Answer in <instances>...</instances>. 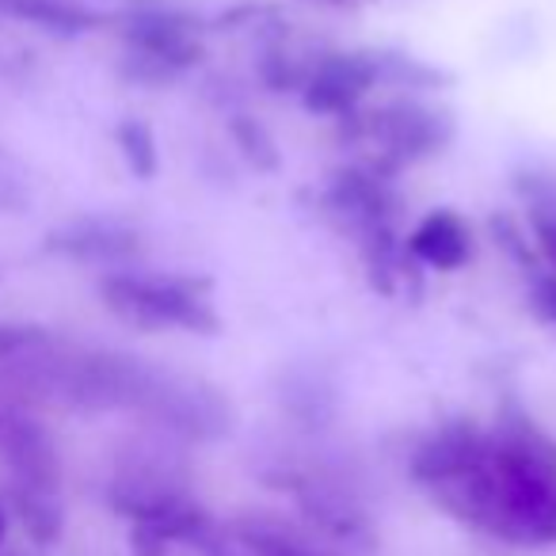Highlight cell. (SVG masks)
I'll return each mask as SVG.
<instances>
[{
	"label": "cell",
	"mask_w": 556,
	"mask_h": 556,
	"mask_svg": "<svg viewBox=\"0 0 556 556\" xmlns=\"http://www.w3.org/2000/svg\"><path fill=\"white\" fill-rule=\"evenodd\" d=\"M408 472L446 515L522 548L556 545V439L518 404L492 427L450 419L412 450Z\"/></svg>",
	"instance_id": "cell-1"
},
{
	"label": "cell",
	"mask_w": 556,
	"mask_h": 556,
	"mask_svg": "<svg viewBox=\"0 0 556 556\" xmlns=\"http://www.w3.org/2000/svg\"><path fill=\"white\" fill-rule=\"evenodd\" d=\"M100 294L118 320H126L134 328H146V332L179 328V332L214 336L222 328L206 290L194 278L115 270V275H108L100 282Z\"/></svg>",
	"instance_id": "cell-2"
},
{
	"label": "cell",
	"mask_w": 556,
	"mask_h": 556,
	"mask_svg": "<svg viewBox=\"0 0 556 556\" xmlns=\"http://www.w3.org/2000/svg\"><path fill=\"white\" fill-rule=\"evenodd\" d=\"M355 138H363L381 161H424V156L439 153L450 141L454 126L442 111L424 108L419 100H393L381 103L370 115H348Z\"/></svg>",
	"instance_id": "cell-3"
},
{
	"label": "cell",
	"mask_w": 556,
	"mask_h": 556,
	"mask_svg": "<svg viewBox=\"0 0 556 556\" xmlns=\"http://www.w3.org/2000/svg\"><path fill=\"white\" fill-rule=\"evenodd\" d=\"M123 35L130 42V62L138 65L134 77L141 80H168L202 62L199 27L184 12L141 9L126 20Z\"/></svg>",
	"instance_id": "cell-4"
},
{
	"label": "cell",
	"mask_w": 556,
	"mask_h": 556,
	"mask_svg": "<svg viewBox=\"0 0 556 556\" xmlns=\"http://www.w3.org/2000/svg\"><path fill=\"white\" fill-rule=\"evenodd\" d=\"M378 80L381 58L358 54V50H332V54H317L309 77L302 85V100L313 115L348 118L378 88Z\"/></svg>",
	"instance_id": "cell-5"
},
{
	"label": "cell",
	"mask_w": 556,
	"mask_h": 556,
	"mask_svg": "<svg viewBox=\"0 0 556 556\" xmlns=\"http://www.w3.org/2000/svg\"><path fill=\"white\" fill-rule=\"evenodd\" d=\"M0 450L12 469V484L58 495L62 488V457L42 424L27 416L0 419Z\"/></svg>",
	"instance_id": "cell-6"
},
{
	"label": "cell",
	"mask_w": 556,
	"mask_h": 556,
	"mask_svg": "<svg viewBox=\"0 0 556 556\" xmlns=\"http://www.w3.org/2000/svg\"><path fill=\"white\" fill-rule=\"evenodd\" d=\"M404 252H408L412 263H424V267L450 275V270H462L472 260V232L457 210H431L408 232Z\"/></svg>",
	"instance_id": "cell-7"
},
{
	"label": "cell",
	"mask_w": 556,
	"mask_h": 556,
	"mask_svg": "<svg viewBox=\"0 0 556 556\" xmlns=\"http://www.w3.org/2000/svg\"><path fill=\"white\" fill-rule=\"evenodd\" d=\"M47 248L88 263H126L141 252V237L115 222H77L50 232Z\"/></svg>",
	"instance_id": "cell-8"
},
{
	"label": "cell",
	"mask_w": 556,
	"mask_h": 556,
	"mask_svg": "<svg viewBox=\"0 0 556 556\" xmlns=\"http://www.w3.org/2000/svg\"><path fill=\"white\" fill-rule=\"evenodd\" d=\"M0 12L27 20V24L54 35H85L92 27H100V16L73 4V0H0Z\"/></svg>",
	"instance_id": "cell-9"
},
{
	"label": "cell",
	"mask_w": 556,
	"mask_h": 556,
	"mask_svg": "<svg viewBox=\"0 0 556 556\" xmlns=\"http://www.w3.org/2000/svg\"><path fill=\"white\" fill-rule=\"evenodd\" d=\"M12 507H16L20 522L27 526V533H31L39 545H54V541L62 538L65 515H62V503H58V495L12 484Z\"/></svg>",
	"instance_id": "cell-10"
},
{
	"label": "cell",
	"mask_w": 556,
	"mask_h": 556,
	"mask_svg": "<svg viewBox=\"0 0 556 556\" xmlns=\"http://www.w3.org/2000/svg\"><path fill=\"white\" fill-rule=\"evenodd\" d=\"M115 141H118V153H123L126 168H130L138 179H153L156 172H161V153H156V134L149 130V126L141 123V118H126V123H118Z\"/></svg>",
	"instance_id": "cell-11"
},
{
	"label": "cell",
	"mask_w": 556,
	"mask_h": 556,
	"mask_svg": "<svg viewBox=\"0 0 556 556\" xmlns=\"http://www.w3.org/2000/svg\"><path fill=\"white\" fill-rule=\"evenodd\" d=\"M229 130H232V141H237V149L244 153V161L252 164L255 172H275L278 168V146H275V138L267 134V126L263 123H255V118H248V115H237L229 123Z\"/></svg>",
	"instance_id": "cell-12"
},
{
	"label": "cell",
	"mask_w": 556,
	"mask_h": 556,
	"mask_svg": "<svg viewBox=\"0 0 556 556\" xmlns=\"http://www.w3.org/2000/svg\"><path fill=\"white\" fill-rule=\"evenodd\" d=\"M194 548H199L202 556H267V553H260V548L248 545V541H240L229 526H217V522Z\"/></svg>",
	"instance_id": "cell-13"
},
{
	"label": "cell",
	"mask_w": 556,
	"mask_h": 556,
	"mask_svg": "<svg viewBox=\"0 0 556 556\" xmlns=\"http://www.w3.org/2000/svg\"><path fill=\"white\" fill-rule=\"evenodd\" d=\"M541 305H545V309H548V317L556 320V275L548 278L545 287H541Z\"/></svg>",
	"instance_id": "cell-14"
},
{
	"label": "cell",
	"mask_w": 556,
	"mask_h": 556,
	"mask_svg": "<svg viewBox=\"0 0 556 556\" xmlns=\"http://www.w3.org/2000/svg\"><path fill=\"white\" fill-rule=\"evenodd\" d=\"M4 530H9V515H4V507H0V541H4Z\"/></svg>",
	"instance_id": "cell-15"
},
{
	"label": "cell",
	"mask_w": 556,
	"mask_h": 556,
	"mask_svg": "<svg viewBox=\"0 0 556 556\" xmlns=\"http://www.w3.org/2000/svg\"><path fill=\"white\" fill-rule=\"evenodd\" d=\"M0 202H4V194H0Z\"/></svg>",
	"instance_id": "cell-16"
}]
</instances>
